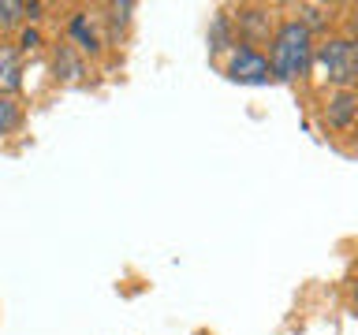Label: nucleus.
I'll return each mask as SVG.
<instances>
[{
  "instance_id": "nucleus-1",
  "label": "nucleus",
  "mask_w": 358,
  "mask_h": 335,
  "mask_svg": "<svg viewBox=\"0 0 358 335\" xmlns=\"http://www.w3.org/2000/svg\"><path fill=\"white\" fill-rule=\"evenodd\" d=\"M313 60V45H310V30L299 19L284 22L273 38V71L280 78H302L310 71Z\"/></svg>"
},
{
  "instance_id": "nucleus-2",
  "label": "nucleus",
  "mask_w": 358,
  "mask_h": 335,
  "mask_svg": "<svg viewBox=\"0 0 358 335\" xmlns=\"http://www.w3.org/2000/svg\"><path fill=\"white\" fill-rule=\"evenodd\" d=\"M317 60L324 67V75H329V82H336L340 89H351L358 82V49H355V41L332 38L329 45H321Z\"/></svg>"
},
{
  "instance_id": "nucleus-3",
  "label": "nucleus",
  "mask_w": 358,
  "mask_h": 335,
  "mask_svg": "<svg viewBox=\"0 0 358 335\" xmlns=\"http://www.w3.org/2000/svg\"><path fill=\"white\" fill-rule=\"evenodd\" d=\"M228 78H231V82H246V86H265L268 78H276V71H273V64H268L257 49L243 45V49L231 52Z\"/></svg>"
},
{
  "instance_id": "nucleus-4",
  "label": "nucleus",
  "mask_w": 358,
  "mask_h": 335,
  "mask_svg": "<svg viewBox=\"0 0 358 335\" xmlns=\"http://www.w3.org/2000/svg\"><path fill=\"white\" fill-rule=\"evenodd\" d=\"M235 22H239V34L246 41H268V34H273V19H268L265 8H239V19Z\"/></svg>"
},
{
  "instance_id": "nucleus-5",
  "label": "nucleus",
  "mask_w": 358,
  "mask_h": 335,
  "mask_svg": "<svg viewBox=\"0 0 358 335\" xmlns=\"http://www.w3.org/2000/svg\"><path fill=\"white\" fill-rule=\"evenodd\" d=\"M22 86V67H19V52L11 45L0 41V94H15Z\"/></svg>"
},
{
  "instance_id": "nucleus-6",
  "label": "nucleus",
  "mask_w": 358,
  "mask_h": 335,
  "mask_svg": "<svg viewBox=\"0 0 358 335\" xmlns=\"http://www.w3.org/2000/svg\"><path fill=\"white\" fill-rule=\"evenodd\" d=\"M355 112H358V97L351 89H343V94H336L332 105H329V123L332 127H347V123L355 119Z\"/></svg>"
},
{
  "instance_id": "nucleus-7",
  "label": "nucleus",
  "mask_w": 358,
  "mask_h": 335,
  "mask_svg": "<svg viewBox=\"0 0 358 335\" xmlns=\"http://www.w3.org/2000/svg\"><path fill=\"white\" fill-rule=\"evenodd\" d=\"M27 15H30V19L38 15V4H19V0H0V30L15 27V22H22Z\"/></svg>"
},
{
  "instance_id": "nucleus-8",
  "label": "nucleus",
  "mask_w": 358,
  "mask_h": 335,
  "mask_svg": "<svg viewBox=\"0 0 358 335\" xmlns=\"http://www.w3.org/2000/svg\"><path fill=\"white\" fill-rule=\"evenodd\" d=\"M71 38H78V41H83V49H90V52L101 49L97 30H94V22H90L86 15H75V19H71Z\"/></svg>"
},
{
  "instance_id": "nucleus-9",
  "label": "nucleus",
  "mask_w": 358,
  "mask_h": 335,
  "mask_svg": "<svg viewBox=\"0 0 358 335\" xmlns=\"http://www.w3.org/2000/svg\"><path fill=\"white\" fill-rule=\"evenodd\" d=\"M19 123H22L19 105H15L11 97H0V138H4V134H11V131H19Z\"/></svg>"
},
{
  "instance_id": "nucleus-10",
  "label": "nucleus",
  "mask_w": 358,
  "mask_h": 335,
  "mask_svg": "<svg viewBox=\"0 0 358 335\" xmlns=\"http://www.w3.org/2000/svg\"><path fill=\"white\" fill-rule=\"evenodd\" d=\"M329 19H332L329 8H317V4H302V8H299V22H302L310 34L321 30V27H329Z\"/></svg>"
},
{
  "instance_id": "nucleus-11",
  "label": "nucleus",
  "mask_w": 358,
  "mask_h": 335,
  "mask_svg": "<svg viewBox=\"0 0 358 335\" xmlns=\"http://www.w3.org/2000/svg\"><path fill=\"white\" fill-rule=\"evenodd\" d=\"M56 71H64V78H78L83 75V64H78L67 49H60V56H56Z\"/></svg>"
},
{
  "instance_id": "nucleus-12",
  "label": "nucleus",
  "mask_w": 358,
  "mask_h": 335,
  "mask_svg": "<svg viewBox=\"0 0 358 335\" xmlns=\"http://www.w3.org/2000/svg\"><path fill=\"white\" fill-rule=\"evenodd\" d=\"M209 49H224V19L213 22V45H209Z\"/></svg>"
},
{
  "instance_id": "nucleus-13",
  "label": "nucleus",
  "mask_w": 358,
  "mask_h": 335,
  "mask_svg": "<svg viewBox=\"0 0 358 335\" xmlns=\"http://www.w3.org/2000/svg\"><path fill=\"white\" fill-rule=\"evenodd\" d=\"M41 45V34L38 30H22V49H38Z\"/></svg>"
}]
</instances>
